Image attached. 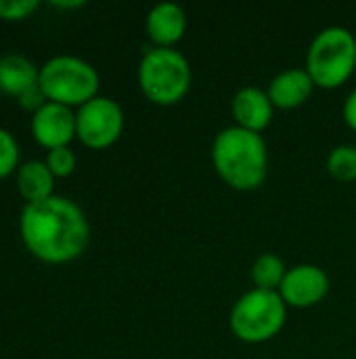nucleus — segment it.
I'll return each mask as SVG.
<instances>
[{
    "label": "nucleus",
    "mask_w": 356,
    "mask_h": 359,
    "mask_svg": "<svg viewBox=\"0 0 356 359\" xmlns=\"http://www.w3.org/2000/svg\"><path fill=\"white\" fill-rule=\"evenodd\" d=\"M141 93L162 107L180 103L191 88V63L176 48H149L136 69Z\"/></svg>",
    "instance_id": "3"
},
{
    "label": "nucleus",
    "mask_w": 356,
    "mask_h": 359,
    "mask_svg": "<svg viewBox=\"0 0 356 359\" xmlns=\"http://www.w3.org/2000/svg\"><path fill=\"white\" fill-rule=\"evenodd\" d=\"M50 4H52V6H57V8H80V6H84V2H82V0H69V2L52 0Z\"/></svg>",
    "instance_id": "22"
},
{
    "label": "nucleus",
    "mask_w": 356,
    "mask_h": 359,
    "mask_svg": "<svg viewBox=\"0 0 356 359\" xmlns=\"http://www.w3.org/2000/svg\"><path fill=\"white\" fill-rule=\"evenodd\" d=\"M19 164V143L10 130L0 126V179L17 172Z\"/></svg>",
    "instance_id": "17"
},
{
    "label": "nucleus",
    "mask_w": 356,
    "mask_h": 359,
    "mask_svg": "<svg viewBox=\"0 0 356 359\" xmlns=\"http://www.w3.org/2000/svg\"><path fill=\"white\" fill-rule=\"evenodd\" d=\"M231 114H233L235 126L262 135V130L269 128L273 122L275 107L266 90L258 86H243L233 95Z\"/></svg>",
    "instance_id": "11"
},
{
    "label": "nucleus",
    "mask_w": 356,
    "mask_h": 359,
    "mask_svg": "<svg viewBox=\"0 0 356 359\" xmlns=\"http://www.w3.org/2000/svg\"><path fill=\"white\" fill-rule=\"evenodd\" d=\"M0 97H2V90H0Z\"/></svg>",
    "instance_id": "23"
},
{
    "label": "nucleus",
    "mask_w": 356,
    "mask_h": 359,
    "mask_svg": "<svg viewBox=\"0 0 356 359\" xmlns=\"http://www.w3.org/2000/svg\"><path fill=\"white\" fill-rule=\"evenodd\" d=\"M40 67L21 53L0 55V90L4 95L21 97L25 90L38 84Z\"/></svg>",
    "instance_id": "13"
},
{
    "label": "nucleus",
    "mask_w": 356,
    "mask_h": 359,
    "mask_svg": "<svg viewBox=\"0 0 356 359\" xmlns=\"http://www.w3.org/2000/svg\"><path fill=\"white\" fill-rule=\"evenodd\" d=\"M285 273H287V267L283 263V259L275 252H264L260 255L254 265H252V282H254V288L258 290H273L277 292L285 280Z\"/></svg>",
    "instance_id": "15"
},
{
    "label": "nucleus",
    "mask_w": 356,
    "mask_h": 359,
    "mask_svg": "<svg viewBox=\"0 0 356 359\" xmlns=\"http://www.w3.org/2000/svg\"><path fill=\"white\" fill-rule=\"evenodd\" d=\"M31 137L46 151L67 147L76 139V111L61 103L46 101L29 120Z\"/></svg>",
    "instance_id": "9"
},
{
    "label": "nucleus",
    "mask_w": 356,
    "mask_h": 359,
    "mask_svg": "<svg viewBox=\"0 0 356 359\" xmlns=\"http://www.w3.org/2000/svg\"><path fill=\"white\" fill-rule=\"evenodd\" d=\"M342 116H344V122L356 133V88L346 97L344 107H342Z\"/></svg>",
    "instance_id": "21"
},
{
    "label": "nucleus",
    "mask_w": 356,
    "mask_h": 359,
    "mask_svg": "<svg viewBox=\"0 0 356 359\" xmlns=\"http://www.w3.org/2000/svg\"><path fill=\"white\" fill-rule=\"evenodd\" d=\"M40 6L38 0H0V19L2 21H23L34 15Z\"/></svg>",
    "instance_id": "19"
},
{
    "label": "nucleus",
    "mask_w": 356,
    "mask_h": 359,
    "mask_svg": "<svg viewBox=\"0 0 356 359\" xmlns=\"http://www.w3.org/2000/svg\"><path fill=\"white\" fill-rule=\"evenodd\" d=\"M287 307L308 309L319 305L329 292V276L319 265L302 263L287 269L281 288L277 290Z\"/></svg>",
    "instance_id": "8"
},
{
    "label": "nucleus",
    "mask_w": 356,
    "mask_h": 359,
    "mask_svg": "<svg viewBox=\"0 0 356 359\" xmlns=\"http://www.w3.org/2000/svg\"><path fill=\"white\" fill-rule=\"evenodd\" d=\"M38 86L46 101L82 107L99 95L101 78L92 63L76 55H55L40 65Z\"/></svg>",
    "instance_id": "5"
},
{
    "label": "nucleus",
    "mask_w": 356,
    "mask_h": 359,
    "mask_svg": "<svg viewBox=\"0 0 356 359\" xmlns=\"http://www.w3.org/2000/svg\"><path fill=\"white\" fill-rule=\"evenodd\" d=\"M315 90V82L306 67H290L279 72L266 86L269 99L275 109H296L302 107Z\"/></svg>",
    "instance_id": "12"
},
{
    "label": "nucleus",
    "mask_w": 356,
    "mask_h": 359,
    "mask_svg": "<svg viewBox=\"0 0 356 359\" xmlns=\"http://www.w3.org/2000/svg\"><path fill=\"white\" fill-rule=\"evenodd\" d=\"M124 109L118 101L97 95L76 109V139L90 149L111 147L124 133Z\"/></svg>",
    "instance_id": "7"
},
{
    "label": "nucleus",
    "mask_w": 356,
    "mask_h": 359,
    "mask_svg": "<svg viewBox=\"0 0 356 359\" xmlns=\"http://www.w3.org/2000/svg\"><path fill=\"white\" fill-rule=\"evenodd\" d=\"M48 170L55 175V179H65L69 175H73L76 166H78V158H76V151L67 145V147H57V149H50L46 151V158H44Z\"/></svg>",
    "instance_id": "18"
},
{
    "label": "nucleus",
    "mask_w": 356,
    "mask_h": 359,
    "mask_svg": "<svg viewBox=\"0 0 356 359\" xmlns=\"http://www.w3.org/2000/svg\"><path fill=\"white\" fill-rule=\"evenodd\" d=\"M327 172L340 183L356 181V145H338L327 156Z\"/></svg>",
    "instance_id": "16"
},
{
    "label": "nucleus",
    "mask_w": 356,
    "mask_h": 359,
    "mask_svg": "<svg viewBox=\"0 0 356 359\" xmlns=\"http://www.w3.org/2000/svg\"><path fill=\"white\" fill-rule=\"evenodd\" d=\"M19 236L31 257L48 265H63L80 259L88 248L90 223L73 200L50 196L21 208Z\"/></svg>",
    "instance_id": "1"
},
{
    "label": "nucleus",
    "mask_w": 356,
    "mask_h": 359,
    "mask_svg": "<svg viewBox=\"0 0 356 359\" xmlns=\"http://www.w3.org/2000/svg\"><path fill=\"white\" fill-rule=\"evenodd\" d=\"M287 320V305L273 290L252 288L241 294L231 309L229 326L237 341L248 345H262L275 339Z\"/></svg>",
    "instance_id": "6"
},
{
    "label": "nucleus",
    "mask_w": 356,
    "mask_h": 359,
    "mask_svg": "<svg viewBox=\"0 0 356 359\" xmlns=\"http://www.w3.org/2000/svg\"><path fill=\"white\" fill-rule=\"evenodd\" d=\"M356 69V38L342 25L321 29L306 53V72L315 86L334 90L350 80Z\"/></svg>",
    "instance_id": "4"
},
{
    "label": "nucleus",
    "mask_w": 356,
    "mask_h": 359,
    "mask_svg": "<svg viewBox=\"0 0 356 359\" xmlns=\"http://www.w3.org/2000/svg\"><path fill=\"white\" fill-rule=\"evenodd\" d=\"M15 183L17 189L21 194V198L25 200V204L29 202H42L52 194L55 189V175L48 170L44 160H27L21 162L17 172H15Z\"/></svg>",
    "instance_id": "14"
},
{
    "label": "nucleus",
    "mask_w": 356,
    "mask_h": 359,
    "mask_svg": "<svg viewBox=\"0 0 356 359\" xmlns=\"http://www.w3.org/2000/svg\"><path fill=\"white\" fill-rule=\"evenodd\" d=\"M212 166L235 191L258 189L269 175V149L264 137L235 124L222 128L212 141Z\"/></svg>",
    "instance_id": "2"
},
{
    "label": "nucleus",
    "mask_w": 356,
    "mask_h": 359,
    "mask_svg": "<svg viewBox=\"0 0 356 359\" xmlns=\"http://www.w3.org/2000/svg\"><path fill=\"white\" fill-rule=\"evenodd\" d=\"M187 13L176 2H159L149 8L145 19L147 38L157 48H174L187 34Z\"/></svg>",
    "instance_id": "10"
},
{
    "label": "nucleus",
    "mask_w": 356,
    "mask_h": 359,
    "mask_svg": "<svg viewBox=\"0 0 356 359\" xmlns=\"http://www.w3.org/2000/svg\"><path fill=\"white\" fill-rule=\"evenodd\" d=\"M19 99V105L23 107V109H29L31 114L34 111H38L44 103H46V97H44V93L40 90V86L36 84V86H31L29 90H25L21 97H17Z\"/></svg>",
    "instance_id": "20"
}]
</instances>
